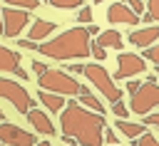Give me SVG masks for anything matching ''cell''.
<instances>
[{
	"label": "cell",
	"instance_id": "1",
	"mask_svg": "<svg viewBox=\"0 0 159 146\" xmlns=\"http://www.w3.org/2000/svg\"><path fill=\"white\" fill-rule=\"evenodd\" d=\"M104 114H97L92 109H84L77 99H70L62 109V134L75 139L80 146H102V131H104Z\"/></svg>",
	"mask_w": 159,
	"mask_h": 146
},
{
	"label": "cell",
	"instance_id": "2",
	"mask_svg": "<svg viewBox=\"0 0 159 146\" xmlns=\"http://www.w3.org/2000/svg\"><path fill=\"white\" fill-rule=\"evenodd\" d=\"M92 35L87 32V27H70V30H62L55 40H47V42H37V52L50 57V59H84L89 57V40Z\"/></svg>",
	"mask_w": 159,
	"mask_h": 146
},
{
	"label": "cell",
	"instance_id": "3",
	"mask_svg": "<svg viewBox=\"0 0 159 146\" xmlns=\"http://www.w3.org/2000/svg\"><path fill=\"white\" fill-rule=\"evenodd\" d=\"M37 84H40V89L55 92V94H62V97H77L82 92V84L70 72H62V69H47V72H42L37 77Z\"/></svg>",
	"mask_w": 159,
	"mask_h": 146
},
{
	"label": "cell",
	"instance_id": "4",
	"mask_svg": "<svg viewBox=\"0 0 159 146\" xmlns=\"http://www.w3.org/2000/svg\"><path fill=\"white\" fill-rule=\"evenodd\" d=\"M159 106V82L157 77H149L147 82H142L134 92H132V99H129V111L144 116L149 114L152 109Z\"/></svg>",
	"mask_w": 159,
	"mask_h": 146
},
{
	"label": "cell",
	"instance_id": "5",
	"mask_svg": "<svg viewBox=\"0 0 159 146\" xmlns=\"http://www.w3.org/2000/svg\"><path fill=\"white\" fill-rule=\"evenodd\" d=\"M82 74L92 82V87L94 89H99L102 92V97L104 99H109L112 104L114 101H119L122 99V92H119V87L114 84V79H112V74L99 64V62H92V64H84V69H82Z\"/></svg>",
	"mask_w": 159,
	"mask_h": 146
},
{
	"label": "cell",
	"instance_id": "6",
	"mask_svg": "<svg viewBox=\"0 0 159 146\" xmlns=\"http://www.w3.org/2000/svg\"><path fill=\"white\" fill-rule=\"evenodd\" d=\"M0 99H7L20 114H27L32 106H35V99L27 94V89L15 82V79H2L0 77Z\"/></svg>",
	"mask_w": 159,
	"mask_h": 146
},
{
	"label": "cell",
	"instance_id": "7",
	"mask_svg": "<svg viewBox=\"0 0 159 146\" xmlns=\"http://www.w3.org/2000/svg\"><path fill=\"white\" fill-rule=\"evenodd\" d=\"M0 17H2V32H5L7 37H17V35L25 30V25L30 22V15H27L25 10L10 7V5L0 10Z\"/></svg>",
	"mask_w": 159,
	"mask_h": 146
},
{
	"label": "cell",
	"instance_id": "8",
	"mask_svg": "<svg viewBox=\"0 0 159 146\" xmlns=\"http://www.w3.org/2000/svg\"><path fill=\"white\" fill-rule=\"evenodd\" d=\"M0 144L2 146H35L37 141H35V136L30 131H25V129H20L15 124L2 121L0 124Z\"/></svg>",
	"mask_w": 159,
	"mask_h": 146
},
{
	"label": "cell",
	"instance_id": "9",
	"mask_svg": "<svg viewBox=\"0 0 159 146\" xmlns=\"http://www.w3.org/2000/svg\"><path fill=\"white\" fill-rule=\"evenodd\" d=\"M144 69H147L144 57L132 54V52H119V57H117V74H114V79H129V77H134V74H142Z\"/></svg>",
	"mask_w": 159,
	"mask_h": 146
},
{
	"label": "cell",
	"instance_id": "10",
	"mask_svg": "<svg viewBox=\"0 0 159 146\" xmlns=\"http://www.w3.org/2000/svg\"><path fill=\"white\" fill-rule=\"evenodd\" d=\"M107 20L109 22H127V25H137L139 22V15L129 10L127 2H112L107 7Z\"/></svg>",
	"mask_w": 159,
	"mask_h": 146
},
{
	"label": "cell",
	"instance_id": "11",
	"mask_svg": "<svg viewBox=\"0 0 159 146\" xmlns=\"http://www.w3.org/2000/svg\"><path fill=\"white\" fill-rule=\"evenodd\" d=\"M134 47H142V49H147V47H152L154 45V40H159V27H154V25H149V27H142V30H134V32H129V37H127Z\"/></svg>",
	"mask_w": 159,
	"mask_h": 146
},
{
	"label": "cell",
	"instance_id": "12",
	"mask_svg": "<svg viewBox=\"0 0 159 146\" xmlns=\"http://www.w3.org/2000/svg\"><path fill=\"white\" fill-rule=\"evenodd\" d=\"M27 121L32 124L35 131H40V134H45V136H52V134H55V124L50 121V116H47L42 109H35V106H32V109L27 111Z\"/></svg>",
	"mask_w": 159,
	"mask_h": 146
},
{
	"label": "cell",
	"instance_id": "13",
	"mask_svg": "<svg viewBox=\"0 0 159 146\" xmlns=\"http://www.w3.org/2000/svg\"><path fill=\"white\" fill-rule=\"evenodd\" d=\"M57 30V25L52 22V20H35L32 22V27H30V32H27V40H32V42H37V40H45L47 35H52Z\"/></svg>",
	"mask_w": 159,
	"mask_h": 146
},
{
	"label": "cell",
	"instance_id": "14",
	"mask_svg": "<svg viewBox=\"0 0 159 146\" xmlns=\"http://www.w3.org/2000/svg\"><path fill=\"white\" fill-rule=\"evenodd\" d=\"M20 67V54L0 45V72H15Z\"/></svg>",
	"mask_w": 159,
	"mask_h": 146
},
{
	"label": "cell",
	"instance_id": "15",
	"mask_svg": "<svg viewBox=\"0 0 159 146\" xmlns=\"http://www.w3.org/2000/svg\"><path fill=\"white\" fill-rule=\"evenodd\" d=\"M94 42H97V45H102L104 49H107V47H114V49H122V45H124V40H122V35H119L117 30H104V32H99Z\"/></svg>",
	"mask_w": 159,
	"mask_h": 146
},
{
	"label": "cell",
	"instance_id": "16",
	"mask_svg": "<svg viewBox=\"0 0 159 146\" xmlns=\"http://www.w3.org/2000/svg\"><path fill=\"white\" fill-rule=\"evenodd\" d=\"M37 99H40L50 111H62V106H65L62 94H55V92H45V89H40V92H37Z\"/></svg>",
	"mask_w": 159,
	"mask_h": 146
},
{
	"label": "cell",
	"instance_id": "17",
	"mask_svg": "<svg viewBox=\"0 0 159 146\" xmlns=\"http://www.w3.org/2000/svg\"><path fill=\"white\" fill-rule=\"evenodd\" d=\"M77 97H80V104H82L84 109H92V111H97V114H104L102 101H99L94 94H89V92H87V87H82V92H80Z\"/></svg>",
	"mask_w": 159,
	"mask_h": 146
},
{
	"label": "cell",
	"instance_id": "18",
	"mask_svg": "<svg viewBox=\"0 0 159 146\" xmlns=\"http://www.w3.org/2000/svg\"><path fill=\"white\" fill-rule=\"evenodd\" d=\"M117 129L127 139H137L139 134H144V124H134V121H127V119H117Z\"/></svg>",
	"mask_w": 159,
	"mask_h": 146
},
{
	"label": "cell",
	"instance_id": "19",
	"mask_svg": "<svg viewBox=\"0 0 159 146\" xmlns=\"http://www.w3.org/2000/svg\"><path fill=\"white\" fill-rule=\"evenodd\" d=\"M132 144H134V146H159L157 136H154V134H147V131L139 134L137 139H132Z\"/></svg>",
	"mask_w": 159,
	"mask_h": 146
},
{
	"label": "cell",
	"instance_id": "20",
	"mask_svg": "<svg viewBox=\"0 0 159 146\" xmlns=\"http://www.w3.org/2000/svg\"><path fill=\"white\" fill-rule=\"evenodd\" d=\"M84 0H50L52 7H60V10H75V7H82Z\"/></svg>",
	"mask_w": 159,
	"mask_h": 146
},
{
	"label": "cell",
	"instance_id": "21",
	"mask_svg": "<svg viewBox=\"0 0 159 146\" xmlns=\"http://www.w3.org/2000/svg\"><path fill=\"white\" fill-rule=\"evenodd\" d=\"M10 7H20V10H35L40 5V0H5Z\"/></svg>",
	"mask_w": 159,
	"mask_h": 146
},
{
	"label": "cell",
	"instance_id": "22",
	"mask_svg": "<svg viewBox=\"0 0 159 146\" xmlns=\"http://www.w3.org/2000/svg\"><path fill=\"white\" fill-rule=\"evenodd\" d=\"M112 111H114L117 119H127V116H129V109H127L122 101H114V104H112Z\"/></svg>",
	"mask_w": 159,
	"mask_h": 146
},
{
	"label": "cell",
	"instance_id": "23",
	"mask_svg": "<svg viewBox=\"0 0 159 146\" xmlns=\"http://www.w3.org/2000/svg\"><path fill=\"white\" fill-rule=\"evenodd\" d=\"M147 12L152 15V22H159V0H147Z\"/></svg>",
	"mask_w": 159,
	"mask_h": 146
},
{
	"label": "cell",
	"instance_id": "24",
	"mask_svg": "<svg viewBox=\"0 0 159 146\" xmlns=\"http://www.w3.org/2000/svg\"><path fill=\"white\" fill-rule=\"evenodd\" d=\"M144 59H152L154 64H159V45H152V47H147V52H144Z\"/></svg>",
	"mask_w": 159,
	"mask_h": 146
},
{
	"label": "cell",
	"instance_id": "25",
	"mask_svg": "<svg viewBox=\"0 0 159 146\" xmlns=\"http://www.w3.org/2000/svg\"><path fill=\"white\" fill-rule=\"evenodd\" d=\"M77 20H80L82 25H89V22H92V7H87V5H84V7L80 10V15H77Z\"/></svg>",
	"mask_w": 159,
	"mask_h": 146
},
{
	"label": "cell",
	"instance_id": "26",
	"mask_svg": "<svg viewBox=\"0 0 159 146\" xmlns=\"http://www.w3.org/2000/svg\"><path fill=\"white\" fill-rule=\"evenodd\" d=\"M89 54H92L94 59H104V47H102V45H97V42L92 40V45H89Z\"/></svg>",
	"mask_w": 159,
	"mask_h": 146
},
{
	"label": "cell",
	"instance_id": "27",
	"mask_svg": "<svg viewBox=\"0 0 159 146\" xmlns=\"http://www.w3.org/2000/svg\"><path fill=\"white\" fill-rule=\"evenodd\" d=\"M127 5H129V10L137 12V15L144 12V0H127Z\"/></svg>",
	"mask_w": 159,
	"mask_h": 146
},
{
	"label": "cell",
	"instance_id": "28",
	"mask_svg": "<svg viewBox=\"0 0 159 146\" xmlns=\"http://www.w3.org/2000/svg\"><path fill=\"white\" fill-rule=\"evenodd\" d=\"M142 124H147V126H157V129H159V111H157V114H144Z\"/></svg>",
	"mask_w": 159,
	"mask_h": 146
},
{
	"label": "cell",
	"instance_id": "29",
	"mask_svg": "<svg viewBox=\"0 0 159 146\" xmlns=\"http://www.w3.org/2000/svg\"><path fill=\"white\" fill-rule=\"evenodd\" d=\"M47 69H50V67H47L45 62H40V59H32V72H35L37 77H40L42 72H47Z\"/></svg>",
	"mask_w": 159,
	"mask_h": 146
},
{
	"label": "cell",
	"instance_id": "30",
	"mask_svg": "<svg viewBox=\"0 0 159 146\" xmlns=\"http://www.w3.org/2000/svg\"><path fill=\"white\" fill-rule=\"evenodd\" d=\"M104 141H107L109 146H117V141H119V139H117V134H114L112 129H107V134H104Z\"/></svg>",
	"mask_w": 159,
	"mask_h": 146
},
{
	"label": "cell",
	"instance_id": "31",
	"mask_svg": "<svg viewBox=\"0 0 159 146\" xmlns=\"http://www.w3.org/2000/svg\"><path fill=\"white\" fill-rule=\"evenodd\" d=\"M17 45L22 49H37V42H32V40H17Z\"/></svg>",
	"mask_w": 159,
	"mask_h": 146
},
{
	"label": "cell",
	"instance_id": "32",
	"mask_svg": "<svg viewBox=\"0 0 159 146\" xmlns=\"http://www.w3.org/2000/svg\"><path fill=\"white\" fill-rule=\"evenodd\" d=\"M82 69H84V64H72V67H70L72 74H82Z\"/></svg>",
	"mask_w": 159,
	"mask_h": 146
},
{
	"label": "cell",
	"instance_id": "33",
	"mask_svg": "<svg viewBox=\"0 0 159 146\" xmlns=\"http://www.w3.org/2000/svg\"><path fill=\"white\" fill-rule=\"evenodd\" d=\"M12 74H17V77H20V79H27V72H25V69H22V67H17V69H15V72H12Z\"/></svg>",
	"mask_w": 159,
	"mask_h": 146
},
{
	"label": "cell",
	"instance_id": "34",
	"mask_svg": "<svg viewBox=\"0 0 159 146\" xmlns=\"http://www.w3.org/2000/svg\"><path fill=\"white\" fill-rule=\"evenodd\" d=\"M87 32H89V35H99V27H97V25H87Z\"/></svg>",
	"mask_w": 159,
	"mask_h": 146
},
{
	"label": "cell",
	"instance_id": "35",
	"mask_svg": "<svg viewBox=\"0 0 159 146\" xmlns=\"http://www.w3.org/2000/svg\"><path fill=\"white\" fill-rule=\"evenodd\" d=\"M139 84H142V82H137V79H132V82H129V84H127V89H129V92H134V89H137V87H139Z\"/></svg>",
	"mask_w": 159,
	"mask_h": 146
},
{
	"label": "cell",
	"instance_id": "36",
	"mask_svg": "<svg viewBox=\"0 0 159 146\" xmlns=\"http://www.w3.org/2000/svg\"><path fill=\"white\" fill-rule=\"evenodd\" d=\"M35 146H50V144H47V141H40V144H35Z\"/></svg>",
	"mask_w": 159,
	"mask_h": 146
},
{
	"label": "cell",
	"instance_id": "37",
	"mask_svg": "<svg viewBox=\"0 0 159 146\" xmlns=\"http://www.w3.org/2000/svg\"><path fill=\"white\" fill-rule=\"evenodd\" d=\"M0 35H2V17H0Z\"/></svg>",
	"mask_w": 159,
	"mask_h": 146
},
{
	"label": "cell",
	"instance_id": "38",
	"mask_svg": "<svg viewBox=\"0 0 159 146\" xmlns=\"http://www.w3.org/2000/svg\"><path fill=\"white\" fill-rule=\"evenodd\" d=\"M2 119H5V114H2V111H0V121H2Z\"/></svg>",
	"mask_w": 159,
	"mask_h": 146
},
{
	"label": "cell",
	"instance_id": "39",
	"mask_svg": "<svg viewBox=\"0 0 159 146\" xmlns=\"http://www.w3.org/2000/svg\"><path fill=\"white\" fill-rule=\"evenodd\" d=\"M40 2H42V0H40Z\"/></svg>",
	"mask_w": 159,
	"mask_h": 146
},
{
	"label": "cell",
	"instance_id": "40",
	"mask_svg": "<svg viewBox=\"0 0 159 146\" xmlns=\"http://www.w3.org/2000/svg\"><path fill=\"white\" fill-rule=\"evenodd\" d=\"M0 146H2V144H0Z\"/></svg>",
	"mask_w": 159,
	"mask_h": 146
},
{
	"label": "cell",
	"instance_id": "41",
	"mask_svg": "<svg viewBox=\"0 0 159 146\" xmlns=\"http://www.w3.org/2000/svg\"><path fill=\"white\" fill-rule=\"evenodd\" d=\"M157 79H159V77H157Z\"/></svg>",
	"mask_w": 159,
	"mask_h": 146
}]
</instances>
